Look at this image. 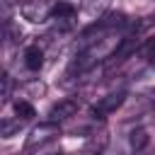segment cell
Returning <instances> with one entry per match:
<instances>
[{
    "instance_id": "cell-1",
    "label": "cell",
    "mask_w": 155,
    "mask_h": 155,
    "mask_svg": "<svg viewBox=\"0 0 155 155\" xmlns=\"http://www.w3.org/2000/svg\"><path fill=\"white\" fill-rule=\"evenodd\" d=\"M61 136V128H58V124H51V121H44V124H39V126H34L31 131H29V136H27V143H24V150L29 153V150H36V148H44V145H48V143H53L56 138Z\"/></svg>"
},
{
    "instance_id": "cell-2",
    "label": "cell",
    "mask_w": 155,
    "mask_h": 155,
    "mask_svg": "<svg viewBox=\"0 0 155 155\" xmlns=\"http://www.w3.org/2000/svg\"><path fill=\"white\" fill-rule=\"evenodd\" d=\"M124 102H126V92H124V90H119V92H109V94L99 97V99L90 107V114H92L94 119H104V116L114 114Z\"/></svg>"
},
{
    "instance_id": "cell-3",
    "label": "cell",
    "mask_w": 155,
    "mask_h": 155,
    "mask_svg": "<svg viewBox=\"0 0 155 155\" xmlns=\"http://www.w3.org/2000/svg\"><path fill=\"white\" fill-rule=\"evenodd\" d=\"M19 12H22V17H24L27 22L39 24V22H46V19H48V15H51V2H48V0H24L22 7H19Z\"/></svg>"
},
{
    "instance_id": "cell-4",
    "label": "cell",
    "mask_w": 155,
    "mask_h": 155,
    "mask_svg": "<svg viewBox=\"0 0 155 155\" xmlns=\"http://www.w3.org/2000/svg\"><path fill=\"white\" fill-rule=\"evenodd\" d=\"M78 107H80V102L78 99H73V97H65V99H58L51 109H48V121L51 124H58V121H65V119H70V116H75V111H78Z\"/></svg>"
},
{
    "instance_id": "cell-5",
    "label": "cell",
    "mask_w": 155,
    "mask_h": 155,
    "mask_svg": "<svg viewBox=\"0 0 155 155\" xmlns=\"http://www.w3.org/2000/svg\"><path fill=\"white\" fill-rule=\"evenodd\" d=\"M75 12H78V10H75L73 2H63V0H61V2L51 5V15H48V17L56 19L58 24H70L73 17H75Z\"/></svg>"
},
{
    "instance_id": "cell-6",
    "label": "cell",
    "mask_w": 155,
    "mask_h": 155,
    "mask_svg": "<svg viewBox=\"0 0 155 155\" xmlns=\"http://www.w3.org/2000/svg\"><path fill=\"white\" fill-rule=\"evenodd\" d=\"M126 143H128V150L136 155V153H140L145 145H148V131L143 128V126H136V128H131L128 131V136H126Z\"/></svg>"
},
{
    "instance_id": "cell-7",
    "label": "cell",
    "mask_w": 155,
    "mask_h": 155,
    "mask_svg": "<svg viewBox=\"0 0 155 155\" xmlns=\"http://www.w3.org/2000/svg\"><path fill=\"white\" fill-rule=\"evenodd\" d=\"M24 65L31 73H39L41 65H44V48L41 46H27V51H24Z\"/></svg>"
},
{
    "instance_id": "cell-8",
    "label": "cell",
    "mask_w": 155,
    "mask_h": 155,
    "mask_svg": "<svg viewBox=\"0 0 155 155\" xmlns=\"http://www.w3.org/2000/svg\"><path fill=\"white\" fill-rule=\"evenodd\" d=\"M19 128H22V121L19 119H5V116H0V138H10Z\"/></svg>"
},
{
    "instance_id": "cell-9",
    "label": "cell",
    "mask_w": 155,
    "mask_h": 155,
    "mask_svg": "<svg viewBox=\"0 0 155 155\" xmlns=\"http://www.w3.org/2000/svg\"><path fill=\"white\" fill-rule=\"evenodd\" d=\"M15 114H17V119H19V121H27V119L36 116L34 107H31L27 99H17V102H15Z\"/></svg>"
},
{
    "instance_id": "cell-10",
    "label": "cell",
    "mask_w": 155,
    "mask_h": 155,
    "mask_svg": "<svg viewBox=\"0 0 155 155\" xmlns=\"http://www.w3.org/2000/svg\"><path fill=\"white\" fill-rule=\"evenodd\" d=\"M140 56L148 61V65H153L155 68V36H150V39H145L143 44H140Z\"/></svg>"
},
{
    "instance_id": "cell-11",
    "label": "cell",
    "mask_w": 155,
    "mask_h": 155,
    "mask_svg": "<svg viewBox=\"0 0 155 155\" xmlns=\"http://www.w3.org/2000/svg\"><path fill=\"white\" fill-rule=\"evenodd\" d=\"M107 5H109V0H87L85 2V10H87L90 17H102V12H104Z\"/></svg>"
},
{
    "instance_id": "cell-12",
    "label": "cell",
    "mask_w": 155,
    "mask_h": 155,
    "mask_svg": "<svg viewBox=\"0 0 155 155\" xmlns=\"http://www.w3.org/2000/svg\"><path fill=\"white\" fill-rule=\"evenodd\" d=\"M10 17H12V5H10V0H0V24L10 22Z\"/></svg>"
},
{
    "instance_id": "cell-13",
    "label": "cell",
    "mask_w": 155,
    "mask_h": 155,
    "mask_svg": "<svg viewBox=\"0 0 155 155\" xmlns=\"http://www.w3.org/2000/svg\"><path fill=\"white\" fill-rule=\"evenodd\" d=\"M2 104H5V97H2V92H0V107H2Z\"/></svg>"
},
{
    "instance_id": "cell-14",
    "label": "cell",
    "mask_w": 155,
    "mask_h": 155,
    "mask_svg": "<svg viewBox=\"0 0 155 155\" xmlns=\"http://www.w3.org/2000/svg\"><path fill=\"white\" fill-rule=\"evenodd\" d=\"M0 53H2V41H0Z\"/></svg>"
},
{
    "instance_id": "cell-15",
    "label": "cell",
    "mask_w": 155,
    "mask_h": 155,
    "mask_svg": "<svg viewBox=\"0 0 155 155\" xmlns=\"http://www.w3.org/2000/svg\"><path fill=\"white\" fill-rule=\"evenodd\" d=\"M56 155H63V153H56Z\"/></svg>"
}]
</instances>
